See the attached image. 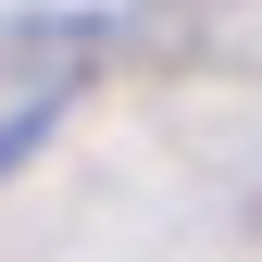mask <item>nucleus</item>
<instances>
[{
  "instance_id": "f257e3e1",
  "label": "nucleus",
  "mask_w": 262,
  "mask_h": 262,
  "mask_svg": "<svg viewBox=\"0 0 262 262\" xmlns=\"http://www.w3.org/2000/svg\"><path fill=\"white\" fill-rule=\"evenodd\" d=\"M13 150H25V125H13V138H0V162H13Z\"/></svg>"
}]
</instances>
